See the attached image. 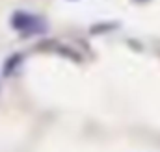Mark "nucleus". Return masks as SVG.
Masks as SVG:
<instances>
[{
  "label": "nucleus",
  "instance_id": "obj_1",
  "mask_svg": "<svg viewBox=\"0 0 160 152\" xmlns=\"http://www.w3.org/2000/svg\"><path fill=\"white\" fill-rule=\"evenodd\" d=\"M9 24L15 32H19L24 37L38 36V34H43L47 30V22L41 17L34 15V13H28V11H15L9 19Z\"/></svg>",
  "mask_w": 160,
  "mask_h": 152
},
{
  "label": "nucleus",
  "instance_id": "obj_3",
  "mask_svg": "<svg viewBox=\"0 0 160 152\" xmlns=\"http://www.w3.org/2000/svg\"><path fill=\"white\" fill-rule=\"evenodd\" d=\"M108 26H112V24H97V26L91 28V34H101V32H108V30H112V28H108Z\"/></svg>",
  "mask_w": 160,
  "mask_h": 152
},
{
  "label": "nucleus",
  "instance_id": "obj_2",
  "mask_svg": "<svg viewBox=\"0 0 160 152\" xmlns=\"http://www.w3.org/2000/svg\"><path fill=\"white\" fill-rule=\"evenodd\" d=\"M21 63H22V54H21V52H15V54L8 56L6 61H4V65H2V76H4V78L13 76L19 71Z\"/></svg>",
  "mask_w": 160,
  "mask_h": 152
}]
</instances>
